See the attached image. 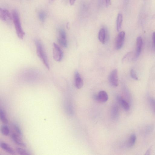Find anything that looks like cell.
Wrapping results in <instances>:
<instances>
[{"label": "cell", "mask_w": 155, "mask_h": 155, "mask_svg": "<svg viewBox=\"0 0 155 155\" xmlns=\"http://www.w3.org/2000/svg\"><path fill=\"white\" fill-rule=\"evenodd\" d=\"M123 21V16L121 14H118L117 20L116 27L118 32H119L121 28Z\"/></svg>", "instance_id": "16"}, {"label": "cell", "mask_w": 155, "mask_h": 155, "mask_svg": "<svg viewBox=\"0 0 155 155\" xmlns=\"http://www.w3.org/2000/svg\"><path fill=\"white\" fill-rule=\"evenodd\" d=\"M58 41L60 45L63 47L64 48L67 47L66 34L64 30L63 29H61L59 31Z\"/></svg>", "instance_id": "4"}, {"label": "cell", "mask_w": 155, "mask_h": 155, "mask_svg": "<svg viewBox=\"0 0 155 155\" xmlns=\"http://www.w3.org/2000/svg\"><path fill=\"white\" fill-rule=\"evenodd\" d=\"M136 139V136L135 134H133L130 135L127 143V146L129 148H131L135 145Z\"/></svg>", "instance_id": "15"}, {"label": "cell", "mask_w": 155, "mask_h": 155, "mask_svg": "<svg viewBox=\"0 0 155 155\" xmlns=\"http://www.w3.org/2000/svg\"><path fill=\"white\" fill-rule=\"evenodd\" d=\"M154 126L153 125H151L148 126L145 129V135H147L151 133L154 131Z\"/></svg>", "instance_id": "21"}, {"label": "cell", "mask_w": 155, "mask_h": 155, "mask_svg": "<svg viewBox=\"0 0 155 155\" xmlns=\"http://www.w3.org/2000/svg\"><path fill=\"white\" fill-rule=\"evenodd\" d=\"M117 100L124 110L128 111L130 110V104L128 101L120 96L117 97Z\"/></svg>", "instance_id": "11"}, {"label": "cell", "mask_w": 155, "mask_h": 155, "mask_svg": "<svg viewBox=\"0 0 155 155\" xmlns=\"http://www.w3.org/2000/svg\"><path fill=\"white\" fill-rule=\"evenodd\" d=\"M13 128L15 132L19 135L21 137L23 135L22 131L19 126L17 124L14 123L13 125Z\"/></svg>", "instance_id": "22"}, {"label": "cell", "mask_w": 155, "mask_h": 155, "mask_svg": "<svg viewBox=\"0 0 155 155\" xmlns=\"http://www.w3.org/2000/svg\"><path fill=\"white\" fill-rule=\"evenodd\" d=\"M50 1L51 2L52 1H53V0H50Z\"/></svg>", "instance_id": "31"}, {"label": "cell", "mask_w": 155, "mask_h": 155, "mask_svg": "<svg viewBox=\"0 0 155 155\" xmlns=\"http://www.w3.org/2000/svg\"><path fill=\"white\" fill-rule=\"evenodd\" d=\"M132 52H129L127 53L122 59V62H124L125 61H129L130 60L129 59L132 54Z\"/></svg>", "instance_id": "24"}, {"label": "cell", "mask_w": 155, "mask_h": 155, "mask_svg": "<svg viewBox=\"0 0 155 155\" xmlns=\"http://www.w3.org/2000/svg\"><path fill=\"white\" fill-rule=\"evenodd\" d=\"M111 114L113 118L115 119L117 118L119 114L118 109L117 106L115 105L113 107Z\"/></svg>", "instance_id": "18"}, {"label": "cell", "mask_w": 155, "mask_h": 155, "mask_svg": "<svg viewBox=\"0 0 155 155\" xmlns=\"http://www.w3.org/2000/svg\"><path fill=\"white\" fill-rule=\"evenodd\" d=\"M105 1L106 7H107L111 4V0H105Z\"/></svg>", "instance_id": "29"}, {"label": "cell", "mask_w": 155, "mask_h": 155, "mask_svg": "<svg viewBox=\"0 0 155 155\" xmlns=\"http://www.w3.org/2000/svg\"><path fill=\"white\" fill-rule=\"evenodd\" d=\"M108 35L107 31L105 29H101L99 31V39L103 44H104L107 40Z\"/></svg>", "instance_id": "12"}, {"label": "cell", "mask_w": 155, "mask_h": 155, "mask_svg": "<svg viewBox=\"0 0 155 155\" xmlns=\"http://www.w3.org/2000/svg\"><path fill=\"white\" fill-rule=\"evenodd\" d=\"M0 119L4 123L7 124L8 123V120L7 118L5 113L1 108L0 109Z\"/></svg>", "instance_id": "17"}, {"label": "cell", "mask_w": 155, "mask_h": 155, "mask_svg": "<svg viewBox=\"0 0 155 155\" xmlns=\"http://www.w3.org/2000/svg\"><path fill=\"white\" fill-rule=\"evenodd\" d=\"M75 85L78 89H80L83 85V80L78 72H76L75 74Z\"/></svg>", "instance_id": "8"}, {"label": "cell", "mask_w": 155, "mask_h": 155, "mask_svg": "<svg viewBox=\"0 0 155 155\" xmlns=\"http://www.w3.org/2000/svg\"><path fill=\"white\" fill-rule=\"evenodd\" d=\"M109 80L111 85L114 87H117L118 85V71L117 69L113 70L109 77Z\"/></svg>", "instance_id": "6"}, {"label": "cell", "mask_w": 155, "mask_h": 155, "mask_svg": "<svg viewBox=\"0 0 155 155\" xmlns=\"http://www.w3.org/2000/svg\"><path fill=\"white\" fill-rule=\"evenodd\" d=\"M143 40L141 37H138L136 41V49L135 58H137L140 56L142 50Z\"/></svg>", "instance_id": "9"}, {"label": "cell", "mask_w": 155, "mask_h": 155, "mask_svg": "<svg viewBox=\"0 0 155 155\" xmlns=\"http://www.w3.org/2000/svg\"><path fill=\"white\" fill-rule=\"evenodd\" d=\"M75 1L76 0H70L69 3L70 5L71 6L73 5L74 4Z\"/></svg>", "instance_id": "30"}, {"label": "cell", "mask_w": 155, "mask_h": 155, "mask_svg": "<svg viewBox=\"0 0 155 155\" xmlns=\"http://www.w3.org/2000/svg\"><path fill=\"white\" fill-rule=\"evenodd\" d=\"M37 53L39 58L42 60L43 64L48 69H50V65L47 55L41 42L38 39L35 41Z\"/></svg>", "instance_id": "1"}, {"label": "cell", "mask_w": 155, "mask_h": 155, "mask_svg": "<svg viewBox=\"0 0 155 155\" xmlns=\"http://www.w3.org/2000/svg\"><path fill=\"white\" fill-rule=\"evenodd\" d=\"M1 148L7 153L11 154H15L14 150L7 143L2 142L0 144Z\"/></svg>", "instance_id": "14"}, {"label": "cell", "mask_w": 155, "mask_h": 155, "mask_svg": "<svg viewBox=\"0 0 155 155\" xmlns=\"http://www.w3.org/2000/svg\"><path fill=\"white\" fill-rule=\"evenodd\" d=\"M152 146H151L147 150L145 154V155H150L151 151Z\"/></svg>", "instance_id": "28"}, {"label": "cell", "mask_w": 155, "mask_h": 155, "mask_svg": "<svg viewBox=\"0 0 155 155\" xmlns=\"http://www.w3.org/2000/svg\"><path fill=\"white\" fill-rule=\"evenodd\" d=\"M17 153L19 154L22 155H29L31 154L26 150L20 148H16Z\"/></svg>", "instance_id": "20"}, {"label": "cell", "mask_w": 155, "mask_h": 155, "mask_svg": "<svg viewBox=\"0 0 155 155\" xmlns=\"http://www.w3.org/2000/svg\"><path fill=\"white\" fill-rule=\"evenodd\" d=\"M153 46V49L155 51V32L153 33L152 35Z\"/></svg>", "instance_id": "27"}, {"label": "cell", "mask_w": 155, "mask_h": 155, "mask_svg": "<svg viewBox=\"0 0 155 155\" xmlns=\"http://www.w3.org/2000/svg\"><path fill=\"white\" fill-rule=\"evenodd\" d=\"M130 75L132 78L135 80H138V78L134 69H132L130 71Z\"/></svg>", "instance_id": "25"}, {"label": "cell", "mask_w": 155, "mask_h": 155, "mask_svg": "<svg viewBox=\"0 0 155 155\" xmlns=\"http://www.w3.org/2000/svg\"><path fill=\"white\" fill-rule=\"evenodd\" d=\"M125 33L121 31L119 33L116 39L115 45L116 49L119 50L123 47L124 42Z\"/></svg>", "instance_id": "5"}, {"label": "cell", "mask_w": 155, "mask_h": 155, "mask_svg": "<svg viewBox=\"0 0 155 155\" xmlns=\"http://www.w3.org/2000/svg\"><path fill=\"white\" fill-rule=\"evenodd\" d=\"M45 16V14L43 12H41L39 14V17L42 21H43L44 20Z\"/></svg>", "instance_id": "26"}, {"label": "cell", "mask_w": 155, "mask_h": 155, "mask_svg": "<svg viewBox=\"0 0 155 155\" xmlns=\"http://www.w3.org/2000/svg\"><path fill=\"white\" fill-rule=\"evenodd\" d=\"M53 56L54 60L57 62L61 61L64 57L62 50L60 46L55 42L53 44Z\"/></svg>", "instance_id": "3"}, {"label": "cell", "mask_w": 155, "mask_h": 155, "mask_svg": "<svg viewBox=\"0 0 155 155\" xmlns=\"http://www.w3.org/2000/svg\"><path fill=\"white\" fill-rule=\"evenodd\" d=\"M108 99V95L107 92L105 91H102L99 93L97 101L102 103H104L107 101Z\"/></svg>", "instance_id": "13"}, {"label": "cell", "mask_w": 155, "mask_h": 155, "mask_svg": "<svg viewBox=\"0 0 155 155\" xmlns=\"http://www.w3.org/2000/svg\"><path fill=\"white\" fill-rule=\"evenodd\" d=\"M10 137L11 140L15 144L23 147H26L25 143L22 141L21 136L18 135L13 133L11 135Z\"/></svg>", "instance_id": "10"}, {"label": "cell", "mask_w": 155, "mask_h": 155, "mask_svg": "<svg viewBox=\"0 0 155 155\" xmlns=\"http://www.w3.org/2000/svg\"><path fill=\"white\" fill-rule=\"evenodd\" d=\"M0 19L4 22L7 21V19L11 20H12V15H11L9 11L7 10L1 8Z\"/></svg>", "instance_id": "7"}, {"label": "cell", "mask_w": 155, "mask_h": 155, "mask_svg": "<svg viewBox=\"0 0 155 155\" xmlns=\"http://www.w3.org/2000/svg\"><path fill=\"white\" fill-rule=\"evenodd\" d=\"M149 103L151 109L155 115V99L152 98H149Z\"/></svg>", "instance_id": "23"}, {"label": "cell", "mask_w": 155, "mask_h": 155, "mask_svg": "<svg viewBox=\"0 0 155 155\" xmlns=\"http://www.w3.org/2000/svg\"><path fill=\"white\" fill-rule=\"evenodd\" d=\"M12 20L17 35L20 39H23L25 35L21 23L19 14L16 10H14L12 13Z\"/></svg>", "instance_id": "2"}, {"label": "cell", "mask_w": 155, "mask_h": 155, "mask_svg": "<svg viewBox=\"0 0 155 155\" xmlns=\"http://www.w3.org/2000/svg\"><path fill=\"white\" fill-rule=\"evenodd\" d=\"M1 133L5 136H8L10 134V129L8 126L6 125L2 126L1 128Z\"/></svg>", "instance_id": "19"}]
</instances>
